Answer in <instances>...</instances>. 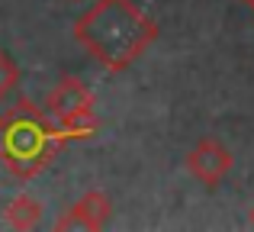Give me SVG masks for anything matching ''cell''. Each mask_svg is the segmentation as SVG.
Returning a JSON list of instances; mask_svg holds the SVG:
<instances>
[{"instance_id":"7","label":"cell","mask_w":254,"mask_h":232,"mask_svg":"<svg viewBox=\"0 0 254 232\" xmlns=\"http://www.w3.org/2000/svg\"><path fill=\"white\" fill-rule=\"evenodd\" d=\"M16 81H19L16 65H13V58L6 55L3 49H0V100H3V97L10 94L13 87H16Z\"/></svg>"},{"instance_id":"5","label":"cell","mask_w":254,"mask_h":232,"mask_svg":"<svg viewBox=\"0 0 254 232\" xmlns=\"http://www.w3.org/2000/svg\"><path fill=\"white\" fill-rule=\"evenodd\" d=\"M113 213V203L103 190H87L81 200L55 223V229H103Z\"/></svg>"},{"instance_id":"3","label":"cell","mask_w":254,"mask_h":232,"mask_svg":"<svg viewBox=\"0 0 254 232\" xmlns=\"http://www.w3.org/2000/svg\"><path fill=\"white\" fill-rule=\"evenodd\" d=\"M49 113L62 126L90 129V132L100 129L97 116H93V94L77 77H62V81L55 84V90L49 94Z\"/></svg>"},{"instance_id":"4","label":"cell","mask_w":254,"mask_h":232,"mask_svg":"<svg viewBox=\"0 0 254 232\" xmlns=\"http://www.w3.org/2000/svg\"><path fill=\"white\" fill-rule=\"evenodd\" d=\"M232 161H235L232 152L225 149L222 142H216V139H203V142L193 145L190 155H187L190 174L196 177L199 184H206V187H216V184L232 171Z\"/></svg>"},{"instance_id":"2","label":"cell","mask_w":254,"mask_h":232,"mask_svg":"<svg viewBox=\"0 0 254 232\" xmlns=\"http://www.w3.org/2000/svg\"><path fill=\"white\" fill-rule=\"evenodd\" d=\"M90 136H97V132L52 123L29 100H23L0 116V164L13 177L29 181L49 168L68 142H81Z\"/></svg>"},{"instance_id":"6","label":"cell","mask_w":254,"mask_h":232,"mask_svg":"<svg viewBox=\"0 0 254 232\" xmlns=\"http://www.w3.org/2000/svg\"><path fill=\"white\" fill-rule=\"evenodd\" d=\"M39 220H42V207H39V200H32V197L19 194L16 200H10V207H6V223H10L13 229H36Z\"/></svg>"},{"instance_id":"9","label":"cell","mask_w":254,"mask_h":232,"mask_svg":"<svg viewBox=\"0 0 254 232\" xmlns=\"http://www.w3.org/2000/svg\"><path fill=\"white\" fill-rule=\"evenodd\" d=\"M251 223H254V210H251Z\"/></svg>"},{"instance_id":"8","label":"cell","mask_w":254,"mask_h":232,"mask_svg":"<svg viewBox=\"0 0 254 232\" xmlns=\"http://www.w3.org/2000/svg\"><path fill=\"white\" fill-rule=\"evenodd\" d=\"M245 3H248V6H251V10H254V0H245Z\"/></svg>"},{"instance_id":"1","label":"cell","mask_w":254,"mask_h":232,"mask_svg":"<svg viewBox=\"0 0 254 232\" xmlns=\"http://www.w3.org/2000/svg\"><path fill=\"white\" fill-rule=\"evenodd\" d=\"M74 39L106 71H126L158 39V23L132 0H97L74 23Z\"/></svg>"}]
</instances>
